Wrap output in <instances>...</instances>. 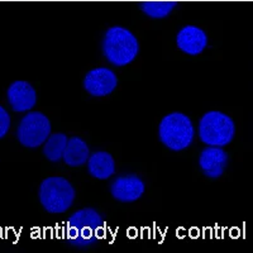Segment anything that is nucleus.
Wrapping results in <instances>:
<instances>
[{"mask_svg": "<svg viewBox=\"0 0 253 253\" xmlns=\"http://www.w3.org/2000/svg\"><path fill=\"white\" fill-rule=\"evenodd\" d=\"M176 44L186 55L198 56L207 48L208 36L199 27L185 26L176 36Z\"/></svg>", "mask_w": 253, "mask_h": 253, "instance_id": "10", "label": "nucleus"}, {"mask_svg": "<svg viewBox=\"0 0 253 253\" xmlns=\"http://www.w3.org/2000/svg\"><path fill=\"white\" fill-rule=\"evenodd\" d=\"M236 126L233 119L216 110L205 113L199 123V137L207 146L224 147L233 141Z\"/></svg>", "mask_w": 253, "mask_h": 253, "instance_id": "5", "label": "nucleus"}, {"mask_svg": "<svg viewBox=\"0 0 253 253\" xmlns=\"http://www.w3.org/2000/svg\"><path fill=\"white\" fill-rule=\"evenodd\" d=\"M104 57L117 67L126 66L139 53L138 40L132 32L121 26L110 27L103 38Z\"/></svg>", "mask_w": 253, "mask_h": 253, "instance_id": "2", "label": "nucleus"}, {"mask_svg": "<svg viewBox=\"0 0 253 253\" xmlns=\"http://www.w3.org/2000/svg\"><path fill=\"white\" fill-rule=\"evenodd\" d=\"M89 156V146L84 139H81L80 137H71L70 139H67L66 148H65L62 156L65 164L71 167H79L86 164Z\"/></svg>", "mask_w": 253, "mask_h": 253, "instance_id": "13", "label": "nucleus"}, {"mask_svg": "<svg viewBox=\"0 0 253 253\" xmlns=\"http://www.w3.org/2000/svg\"><path fill=\"white\" fill-rule=\"evenodd\" d=\"M87 171L92 177L98 180H107L115 172L114 158L105 151L92 153L87 158Z\"/></svg>", "mask_w": 253, "mask_h": 253, "instance_id": "12", "label": "nucleus"}, {"mask_svg": "<svg viewBox=\"0 0 253 253\" xmlns=\"http://www.w3.org/2000/svg\"><path fill=\"white\" fill-rule=\"evenodd\" d=\"M10 129V115L0 105V139L4 138Z\"/></svg>", "mask_w": 253, "mask_h": 253, "instance_id": "16", "label": "nucleus"}, {"mask_svg": "<svg viewBox=\"0 0 253 253\" xmlns=\"http://www.w3.org/2000/svg\"><path fill=\"white\" fill-rule=\"evenodd\" d=\"M142 12L153 19H162L169 17L173 9L177 6L175 0H144L139 3Z\"/></svg>", "mask_w": 253, "mask_h": 253, "instance_id": "14", "label": "nucleus"}, {"mask_svg": "<svg viewBox=\"0 0 253 253\" xmlns=\"http://www.w3.org/2000/svg\"><path fill=\"white\" fill-rule=\"evenodd\" d=\"M6 98L14 112L24 113L31 110L37 103V92L31 84L18 80L10 84L6 91Z\"/></svg>", "mask_w": 253, "mask_h": 253, "instance_id": "9", "label": "nucleus"}, {"mask_svg": "<svg viewBox=\"0 0 253 253\" xmlns=\"http://www.w3.org/2000/svg\"><path fill=\"white\" fill-rule=\"evenodd\" d=\"M103 218L96 210L92 208L79 210L67 221V242L75 247H87L105 236Z\"/></svg>", "mask_w": 253, "mask_h": 253, "instance_id": "1", "label": "nucleus"}, {"mask_svg": "<svg viewBox=\"0 0 253 253\" xmlns=\"http://www.w3.org/2000/svg\"><path fill=\"white\" fill-rule=\"evenodd\" d=\"M146 186L137 175H123L117 177L110 186V193L115 200L122 203L137 202L143 195Z\"/></svg>", "mask_w": 253, "mask_h": 253, "instance_id": "8", "label": "nucleus"}, {"mask_svg": "<svg viewBox=\"0 0 253 253\" xmlns=\"http://www.w3.org/2000/svg\"><path fill=\"white\" fill-rule=\"evenodd\" d=\"M38 196L47 213L62 214L72 207L76 193L69 180L60 176H52L42 181Z\"/></svg>", "mask_w": 253, "mask_h": 253, "instance_id": "3", "label": "nucleus"}, {"mask_svg": "<svg viewBox=\"0 0 253 253\" xmlns=\"http://www.w3.org/2000/svg\"><path fill=\"white\" fill-rule=\"evenodd\" d=\"M51 128V122L43 113L29 112L18 126V141L27 148H37L48 138Z\"/></svg>", "mask_w": 253, "mask_h": 253, "instance_id": "6", "label": "nucleus"}, {"mask_svg": "<svg viewBox=\"0 0 253 253\" xmlns=\"http://www.w3.org/2000/svg\"><path fill=\"white\" fill-rule=\"evenodd\" d=\"M67 135L63 133H55L49 134L48 138L46 139L43 146V155L46 156L47 160L52 162H58L62 160L63 152L67 144Z\"/></svg>", "mask_w": 253, "mask_h": 253, "instance_id": "15", "label": "nucleus"}, {"mask_svg": "<svg viewBox=\"0 0 253 253\" xmlns=\"http://www.w3.org/2000/svg\"><path fill=\"white\" fill-rule=\"evenodd\" d=\"M228 153L220 147L209 146L199 156V166L204 175L210 178H219L228 166Z\"/></svg>", "mask_w": 253, "mask_h": 253, "instance_id": "11", "label": "nucleus"}, {"mask_svg": "<svg viewBox=\"0 0 253 253\" xmlns=\"http://www.w3.org/2000/svg\"><path fill=\"white\" fill-rule=\"evenodd\" d=\"M194 126L191 119L182 113H170L164 117L158 126L160 141L171 151H182L193 143Z\"/></svg>", "mask_w": 253, "mask_h": 253, "instance_id": "4", "label": "nucleus"}, {"mask_svg": "<svg viewBox=\"0 0 253 253\" xmlns=\"http://www.w3.org/2000/svg\"><path fill=\"white\" fill-rule=\"evenodd\" d=\"M118 86L117 75L107 67H96L84 78V89L95 98H103L112 94Z\"/></svg>", "mask_w": 253, "mask_h": 253, "instance_id": "7", "label": "nucleus"}]
</instances>
